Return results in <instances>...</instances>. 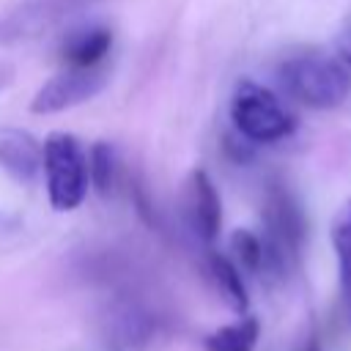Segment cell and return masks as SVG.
<instances>
[{"instance_id":"1","label":"cell","mask_w":351,"mask_h":351,"mask_svg":"<svg viewBox=\"0 0 351 351\" xmlns=\"http://www.w3.org/2000/svg\"><path fill=\"white\" fill-rule=\"evenodd\" d=\"M170 329V315L151 302L137 282L112 288L101 313V343L107 351H151Z\"/></svg>"},{"instance_id":"2","label":"cell","mask_w":351,"mask_h":351,"mask_svg":"<svg viewBox=\"0 0 351 351\" xmlns=\"http://www.w3.org/2000/svg\"><path fill=\"white\" fill-rule=\"evenodd\" d=\"M277 82L288 99L310 110H335L351 93V71L340 58L321 52L288 55L277 66Z\"/></svg>"},{"instance_id":"3","label":"cell","mask_w":351,"mask_h":351,"mask_svg":"<svg viewBox=\"0 0 351 351\" xmlns=\"http://www.w3.org/2000/svg\"><path fill=\"white\" fill-rule=\"evenodd\" d=\"M236 134L250 145L280 143L293 134L296 118L285 101L255 80H239L228 107Z\"/></svg>"},{"instance_id":"4","label":"cell","mask_w":351,"mask_h":351,"mask_svg":"<svg viewBox=\"0 0 351 351\" xmlns=\"http://www.w3.org/2000/svg\"><path fill=\"white\" fill-rule=\"evenodd\" d=\"M44 186L55 211H74L85 203L90 189L88 148L71 132H49L44 137Z\"/></svg>"},{"instance_id":"5","label":"cell","mask_w":351,"mask_h":351,"mask_svg":"<svg viewBox=\"0 0 351 351\" xmlns=\"http://www.w3.org/2000/svg\"><path fill=\"white\" fill-rule=\"evenodd\" d=\"M261 217H263V239L282 261V266L291 269L304 247V233H307L304 214L293 192L285 184H269Z\"/></svg>"},{"instance_id":"6","label":"cell","mask_w":351,"mask_h":351,"mask_svg":"<svg viewBox=\"0 0 351 351\" xmlns=\"http://www.w3.org/2000/svg\"><path fill=\"white\" fill-rule=\"evenodd\" d=\"M178 214L186 236L203 250H211L222 230V197L206 170L195 167L186 176L178 197Z\"/></svg>"},{"instance_id":"7","label":"cell","mask_w":351,"mask_h":351,"mask_svg":"<svg viewBox=\"0 0 351 351\" xmlns=\"http://www.w3.org/2000/svg\"><path fill=\"white\" fill-rule=\"evenodd\" d=\"M110 80V69H74L60 66L30 99V112L36 115H55L71 110L77 104L90 101Z\"/></svg>"},{"instance_id":"8","label":"cell","mask_w":351,"mask_h":351,"mask_svg":"<svg viewBox=\"0 0 351 351\" xmlns=\"http://www.w3.org/2000/svg\"><path fill=\"white\" fill-rule=\"evenodd\" d=\"M99 0H25L8 14L0 16V44H19L27 38H36L74 14L90 8Z\"/></svg>"},{"instance_id":"9","label":"cell","mask_w":351,"mask_h":351,"mask_svg":"<svg viewBox=\"0 0 351 351\" xmlns=\"http://www.w3.org/2000/svg\"><path fill=\"white\" fill-rule=\"evenodd\" d=\"M112 27L101 22H88L80 27H71L63 33L58 58L60 66H74V69H101L110 60L112 52Z\"/></svg>"},{"instance_id":"10","label":"cell","mask_w":351,"mask_h":351,"mask_svg":"<svg viewBox=\"0 0 351 351\" xmlns=\"http://www.w3.org/2000/svg\"><path fill=\"white\" fill-rule=\"evenodd\" d=\"M44 145L25 129L0 126V170L19 184H33L41 176Z\"/></svg>"},{"instance_id":"11","label":"cell","mask_w":351,"mask_h":351,"mask_svg":"<svg viewBox=\"0 0 351 351\" xmlns=\"http://www.w3.org/2000/svg\"><path fill=\"white\" fill-rule=\"evenodd\" d=\"M206 274L214 285V291L219 293V299L239 315L247 313L250 307V296H247V282L241 269L230 261V255H222L217 250H206Z\"/></svg>"},{"instance_id":"12","label":"cell","mask_w":351,"mask_h":351,"mask_svg":"<svg viewBox=\"0 0 351 351\" xmlns=\"http://www.w3.org/2000/svg\"><path fill=\"white\" fill-rule=\"evenodd\" d=\"M332 250L337 261V285H340V302L346 324L351 326V200H346L335 219H332Z\"/></svg>"},{"instance_id":"13","label":"cell","mask_w":351,"mask_h":351,"mask_svg":"<svg viewBox=\"0 0 351 351\" xmlns=\"http://www.w3.org/2000/svg\"><path fill=\"white\" fill-rule=\"evenodd\" d=\"M261 337V321L255 315H241L206 335V351H255Z\"/></svg>"},{"instance_id":"14","label":"cell","mask_w":351,"mask_h":351,"mask_svg":"<svg viewBox=\"0 0 351 351\" xmlns=\"http://www.w3.org/2000/svg\"><path fill=\"white\" fill-rule=\"evenodd\" d=\"M88 176H90V186L101 195H107L115 186L118 156H115V148L110 143H96L88 151Z\"/></svg>"},{"instance_id":"15","label":"cell","mask_w":351,"mask_h":351,"mask_svg":"<svg viewBox=\"0 0 351 351\" xmlns=\"http://www.w3.org/2000/svg\"><path fill=\"white\" fill-rule=\"evenodd\" d=\"M337 58L343 60V66L351 71V19H346V25L337 33Z\"/></svg>"},{"instance_id":"16","label":"cell","mask_w":351,"mask_h":351,"mask_svg":"<svg viewBox=\"0 0 351 351\" xmlns=\"http://www.w3.org/2000/svg\"><path fill=\"white\" fill-rule=\"evenodd\" d=\"M11 80H14V66H11V63H5V60H0V90H3V88H8V85H11Z\"/></svg>"},{"instance_id":"17","label":"cell","mask_w":351,"mask_h":351,"mask_svg":"<svg viewBox=\"0 0 351 351\" xmlns=\"http://www.w3.org/2000/svg\"><path fill=\"white\" fill-rule=\"evenodd\" d=\"M299 351H321V346H318V337H315V335H310Z\"/></svg>"}]
</instances>
